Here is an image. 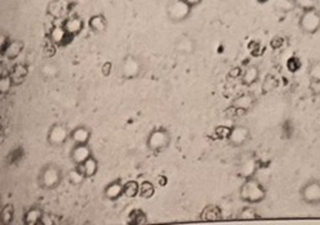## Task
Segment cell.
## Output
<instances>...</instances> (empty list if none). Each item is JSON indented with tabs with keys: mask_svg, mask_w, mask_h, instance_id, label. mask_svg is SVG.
I'll return each instance as SVG.
<instances>
[{
	"mask_svg": "<svg viewBox=\"0 0 320 225\" xmlns=\"http://www.w3.org/2000/svg\"><path fill=\"white\" fill-rule=\"evenodd\" d=\"M41 218L40 213L38 210H31L26 216V220L29 224L36 223Z\"/></svg>",
	"mask_w": 320,
	"mask_h": 225,
	"instance_id": "ffe728a7",
	"label": "cell"
},
{
	"mask_svg": "<svg viewBox=\"0 0 320 225\" xmlns=\"http://www.w3.org/2000/svg\"><path fill=\"white\" fill-rule=\"evenodd\" d=\"M82 26H83V23L80 18L75 17L67 20L63 29L71 35H75V34L80 32Z\"/></svg>",
	"mask_w": 320,
	"mask_h": 225,
	"instance_id": "30bf717a",
	"label": "cell"
},
{
	"mask_svg": "<svg viewBox=\"0 0 320 225\" xmlns=\"http://www.w3.org/2000/svg\"><path fill=\"white\" fill-rule=\"evenodd\" d=\"M241 193L243 199L252 203L260 202L265 197V191L263 187L254 180L246 183Z\"/></svg>",
	"mask_w": 320,
	"mask_h": 225,
	"instance_id": "277c9868",
	"label": "cell"
},
{
	"mask_svg": "<svg viewBox=\"0 0 320 225\" xmlns=\"http://www.w3.org/2000/svg\"><path fill=\"white\" fill-rule=\"evenodd\" d=\"M260 76V70L256 66L251 65L246 69L242 76L243 83L247 85H251L258 80Z\"/></svg>",
	"mask_w": 320,
	"mask_h": 225,
	"instance_id": "9c48e42d",
	"label": "cell"
},
{
	"mask_svg": "<svg viewBox=\"0 0 320 225\" xmlns=\"http://www.w3.org/2000/svg\"><path fill=\"white\" fill-rule=\"evenodd\" d=\"M49 12L53 17L60 18L64 16L66 11V4L64 0H55L49 7Z\"/></svg>",
	"mask_w": 320,
	"mask_h": 225,
	"instance_id": "8fae6325",
	"label": "cell"
},
{
	"mask_svg": "<svg viewBox=\"0 0 320 225\" xmlns=\"http://www.w3.org/2000/svg\"><path fill=\"white\" fill-rule=\"evenodd\" d=\"M193 9L184 0H170L166 5V15L172 23H182L189 19Z\"/></svg>",
	"mask_w": 320,
	"mask_h": 225,
	"instance_id": "6da1fadb",
	"label": "cell"
},
{
	"mask_svg": "<svg viewBox=\"0 0 320 225\" xmlns=\"http://www.w3.org/2000/svg\"><path fill=\"white\" fill-rule=\"evenodd\" d=\"M103 71H104V75H109L110 73V71H111V64L110 63H105V64L104 65V66H103V69H102Z\"/></svg>",
	"mask_w": 320,
	"mask_h": 225,
	"instance_id": "484cf974",
	"label": "cell"
},
{
	"mask_svg": "<svg viewBox=\"0 0 320 225\" xmlns=\"http://www.w3.org/2000/svg\"><path fill=\"white\" fill-rule=\"evenodd\" d=\"M85 171L88 173V175H91L94 173L95 169V163L94 160H88L86 162Z\"/></svg>",
	"mask_w": 320,
	"mask_h": 225,
	"instance_id": "603a6c76",
	"label": "cell"
},
{
	"mask_svg": "<svg viewBox=\"0 0 320 225\" xmlns=\"http://www.w3.org/2000/svg\"><path fill=\"white\" fill-rule=\"evenodd\" d=\"M241 73H242V71H241L240 68L236 67L232 69L230 71L229 75L230 77L235 78L241 75Z\"/></svg>",
	"mask_w": 320,
	"mask_h": 225,
	"instance_id": "d4e9b609",
	"label": "cell"
},
{
	"mask_svg": "<svg viewBox=\"0 0 320 225\" xmlns=\"http://www.w3.org/2000/svg\"><path fill=\"white\" fill-rule=\"evenodd\" d=\"M26 76L25 68L19 66L15 68V70L13 71L12 75V81L17 84H20L21 81L23 80L24 77Z\"/></svg>",
	"mask_w": 320,
	"mask_h": 225,
	"instance_id": "2e32d148",
	"label": "cell"
},
{
	"mask_svg": "<svg viewBox=\"0 0 320 225\" xmlns=\"http://www.w3.org/2000/svg\"><path fill=\"white\" fill-rule=\"evenodd\" d=\"M142 70V64L139 58L136 57H127L124 60L122 70L124 75L128 78H134L139 76Z\"/></svg>",
	"mask_w": 320,
	"mask_h": 225,
	"instance_id": "5b68a950",
	"label": "cell"
},
{
	"mask_svg": "<svg viewBox=\"0 0 320 225\" xmlns=\"http://www.w3.org/2000/svg\"><path fill=\"white\" fill-rule=\"evenodd\" d=\"M123 192L126 197H133L139 192V185L135 182H129L124 187Z\"/></svg>",
	"mask_w": 320,
	"mask_h": 225,
	"instance_id": "5bb4252c",
	"label": "cell"
},
{
	"mask_svg": "<svg viewBox=\"0 0 320 225\" xmlns=\"http://www.w3.org/2000/svg\"><path fill=\"white\" fill-rule=\"evenodd\" d=\"M24 44L21 41L15 40L10 42L5 49V54L10 60H14L19 56L23 51Z\"/></svg>",
	"mask_w": 320,
	"mask_h": 225,
	"instance_id": "ba28073f",
	"label": "cell"
},
{
	"mask_svg": "<svg viewBox=\"0 0 320 225\" xmlns=\"http://www.w3.org/2000/svg\"><path fill=\"white\" fill-rule=\"evenodd\" d=\"M197 44L194 39L189 36H182L174 44V50L177 54L182 56H189L194 54Z\"/></svg>",
	"mask_w": 320,
	"mask_h": 225,
	"instance_id": "8992f818",
	"label": "cell"
},
{
	"mask_svg": "<svg viewBox=\"0 0 320 225\" xmlns=\"http://www.w3.org/2000/svg\"><path fill=\"white\" fill-rule=\"evenodd\" d=\"M107 18L104 15H95L89 18L88 25L89 28L95 33H102L107 27Z\"/></svg>",
	"mask_w": 320,
	"mask_h": 225,
	"instance_id": "52a82bcc",
	"label": "cell"
},
{
	"mask_svg": "<svg viewBox=\"0 0 320 225\" xmlns=\"http://www.w3.org/2000/svg\"><path fill=\"white\" fill-rule=\"evenodd\" d=\"M13 215L12 205H8L4 208L2 213V220L5 224H9L12 221Z\"/></svg>",
	"mask_w": 320,
	"mask_h": 225,
	"instance_id": "e0dca14e",
	"label": "cell"
},
{
	"mask_svg": "<svg viewBox=\"0 0 320 225\" xmlns=\"http://www.w3.org/2000/svg\"><path fill=\"white\" fill-rule=\"evenodd\" d=\"M129 1H134V0H129Z\"/></svg>",
	"mask_w": 320,
	"mask_h": 225,
	"instance_id": "4316f807",
	"label": "cell"
},
{
	"mask_svg": "<svg viewBox=\"0 0 320 225\" xmlns=\"http://www.w3.org/2000/svg\"><path fill=\"white\" fill-rule=\"evenodd\" d=\"M295 4L303 11L311 9H314V0H295Z\"/></svg>",
	"mask_w": 320,
	"mask_h": 225,
	"instance_id": "d6986e66",
	"label": "cell"
},
{
	"mask_svg": "<svg viewBox=\"0 0 320 225\" xmlns=\"http://www.w3.org/2000/svg\"><path fill=\"white\" fill-rule=\"evenodd\" d=\"M131 220L134 221L136 224L144 223V221L146 220L144 214L141 212H139V211H138V212L137 211L133 212V214L131 215Z\"/></svg>",
	"mask_w": 320,
	"mask_h": 225,
	"instance_id": "44dd1931",
	"label": "cell"
},
{
	"mask_svg": "<svg viewBox=\"0 0 320 225\" xmlns=\"http://www.w3.org/2000/svg\"><path fill=\"white\" fill-rule=\"evenodd\" d=\"M202 219L206 221L218 220L221 217L220 211L214 206L206 207L202 213Z\"/></svg>",
	"mask_w": 320,
	"mask_h": 225,
	"instance_id": "7c38bea8",
	"label": "cell"
},
{
	"mask_svg": "<svg viewBox=\"0 0 320 225\" xmlns=\"http://www.w3.org/2000/svg\"><path fill=\"white\" fill-rule=\"evenodd\" d=\"M184 1L187 3L192 9H194V8L199 6L200 5L202 4L203 0H184Z\"/></svg>",
	"mask_w": 320,
	"mask_h": 225,
	"instance_id": "cb8c5ba5",
	"label": "cell"
},
{
	"mask_svg": "<svg viewBox=\"0 0 320 225\" xmlns=\"http://www.w3.org/2000/svg\"><path fill=\"white\" fill-rule=\"evenodd\" d=\"M252 97L249 95H243L238 98L235 101V106L237 108H242V109L247 110L253 103Z\"/></svg>",
	"mask_w": 320,
	"mask_h": 225,
	"instance_id": "4fadbf2b",
	"label": "cell"
},
{
	"mask_svg": "<svg viewBox=\"0 0 320 225\" xmlns=\"http://www.w3.org/2000/svg\"><path fill=\"white\" fill-rule=\"evenodd\" d=\"M309 76L314 81H320V62L317 61L311 63L308 70Z\"/></svg>",
	"mask_w": 320,
	"mask_h": 225,
	"instance_id": "9a60e30c",
	"label": "cell"
},
{
	"mask_svg": "<svg viewBox=\"0 0 320 225\" xmlns=\"http://www.w3.org/2000/svg\"><path fill=\"white\" fill-rule=\"evenodd\" d=\"M154 188L149 182H144L141 187V195L143 197L149 198L154 194Z\"/></svg>",
	"mask_w": 320,
	"mask_h": 225,
	"instance_id": "ac0fdd59",
	"label": "cell"
},
{
	"mask_svg": "<svg viewBox=\"0 0 320 225\" xmlns=\"http://www.w3.org/2000/svg\"><path fill=\"white\" fill-rule=\"evenodd\" d=\"M231 130L226 127L221 126L216 129V133L221 138L228 137L231 134Z\"/></svg>",
	"mask_w": 320,
	"mask_h": 225,
	"instance_id": "7402d4cb",
	"label": "cell"
},
{
	"mask_svg": "<svg viewBox=\"0 0 320 225\" xmlns=\"http://www.w3.org/2000/svg\"><path fill=\"white\" fill-rule=\"evenodd\" d=\"M301 30L306 34H314L320 29V13L315 9L305 10L299 20Z\"/></svg>",
	"mask_w": 320,
	"mask_h": 225,
	"instance_id": "7a4b0ae2",
	"label": "cell"
},
{
	"mask_svg": "<svg viewBox=\"0 0 320 225\" xmlns=\"http://www.w3.org/2000/svg\"><path fill=\"white\" fill-rule=\"evenodd\" d=\"M300 197L303 202L313 206L320 205V181L310 179L301 188Z\"/></svg>",
	"mask_w": 320,
	"mask_h": 225,
	"instance_id": "3957f363",
	"label": "cell"
}]
</instances>
